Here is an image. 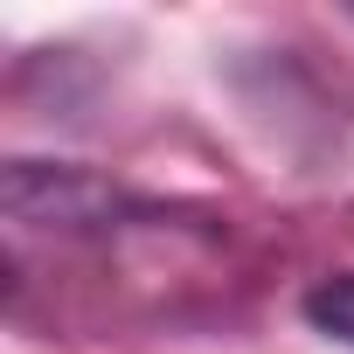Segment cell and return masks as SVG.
Here are the masks:
<instances>
[{
	"label": "cell",
	"mask_w": 354,
	"mask_h": 354,
	"mask_svg": "<svg viewBox=\"0 0 354 354\" xmlns=\"http://www.w3.org/2000/svg\"><path fill=\"white\" fill-rule=\"evenodd\" d=\"M306 319H313L326 340L354 347V271H340V278H319V285L306 292Z\"/></svg>",
	"instance_id": "7a4b0ae2"
},
{
	"label": "cell",
	"mask_w": 354,
	"mask_h": 354,
	"mask_svg": "<svg viewBox=\"0 0 354 354\" xmlns=\"http://www.w3.org/2000/svg\"><path fill=\"white\" fill-rule=\"evenodd\" d=\"M0 202H8V223H28V230H104V223H118L132 209L111 181H97V174L42 167V160H8Z\"/></svg>",
	"instance_id": "6da1fadb"
}]
</instances>
